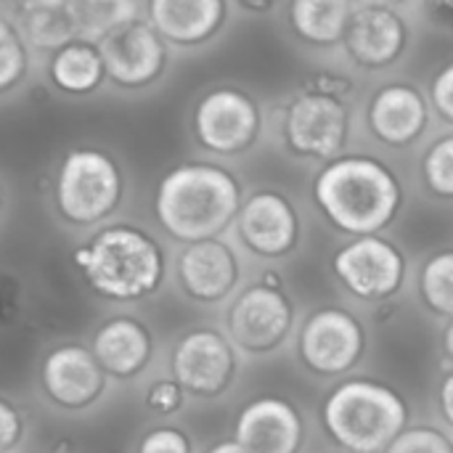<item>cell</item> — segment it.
Wrapping results in <instances>:
<instances>
[{
    "instance_id": "f1b7e54d",
    "label": "cell",
    "mask_w": 453,
    "mask_h": 453,
    "mask_svg": "<svg viewBox=\"0 0 453 453\" xmlns=\"http://www.w3.org/2000/svg\"><path fill=\"white\" fill-rule=\"evenodd\" d=\"M183 388L175 380H157L149 390H146V406L162 417H170L175 411L183 409Z\"/></svg>"
},
{
    "instance_id": "e0dca14e",
    "label": "cell",
    "mask_w": 453,
    "mask_h": 453,
    "mask_svg": "<svg viewBox=\"0 0 453 453\" xmlns=\"http://www.w3.org/2000/svg\"><path fill=\"white\" fill-rule=\"evenodd\" d=\"M178 279L188 297L199 303H220L239 281V260L220 239L188 244L178 257Z\"/></svg>"
},
{
    "instance_id": "8fae6325",
    "label": "cell",
    "mask_w": 453,
    "mask_h": 453,
    "mask_svg": "<svg viewBox=\"0 0 453 453\" xmlns=\"http://www.w3.org/2000/svg\"><path fill=\"white\" fill-rule=\"evenodd\" d=\"M366 337L364 326L356 321L353 313L340 308H324L313 313L300 334V353L303 361L326 377L345 374L356 366L364 356Z\"/></svg>"
},
{
    "instance_id": "8992f818",
    "label": "cell",
    "mask_w": 453,
    "mask_h": 453,
    "mask_svg": "<svg viewBox=\"0 0 453 453\" xmlns=\"http://www.w3.org/2000/svg\"><path fill=\"white\" fill-rule=\"evenodd\" d=\"M350 133V114L345 104L324 90L297 96L284 114V138L300 157L329 159L342 151Z\"/></svg>"
},
{
    "instance_id": "d590c367",
    "label": "cell",
    "mask_w": 453,
    "mask_h": 453,
    "mask_svg": "<svg viewBox=\"0 0 453 453\" xmlns=\"http://www.w3.org/2000/svg\"><path fill=\"white\" fill-rule=\"evenodd\" d=\"M443 340H446V350H449V356L453 358V319L449 321V326H446V334H443Z\"/></svg>"
},
{
    "instance_id": "ac0fdd59",
    "label": "cell",
    "mask_w": 453,
    "mask_h": 453,
    "mask_svg": "<svg viewBox=\"0 0 453 453\" xmlns=\"http://www.w3.org/2000/svg\"><path fill=\"white\" fill-rule=\"evenodd\" d=\"M149 24L157 35L175 45H199L210 40L226 19L223 0H151L146 5Z\"/></svg>"
},
{
    "instance_id": "d4e9b609",
    "label": "cell",
    "mask_w": 453,
    "mask_h": 453,
    "mask_svg": "<svg viewBox=\"0 0 453 453\" xmlns=\"http://www.w3.org/2000/svg\"><path fill=\"white\" fill-rule=\"evenodd\" d=\"M422 297L435 313L453 319V250L427 260L422 271Z\"/></svg>"
},
{
    "instance_id": "484cf974",
    "label": "cell",
    "mask_w": 453,
    "mask_h": 453,
    "mask_svg": "<svg viewBox=\"0 0 453 453\" xmlns=\"http://www.w3.org/2000/svg\"><path fill=\"white\" fill-rule=\"evenodd\" d=\"M27 72V48L19 27L0 16V93L21 82Z\"/></svg>"
},
{
    "instance_id": "836d02e7",
    "label": "cell",
    "mask_w": 453,
    "mask_h": 453,
    "mask_svg": "<svg viewBox=\"0 0 453 453\" xmlns=\"http://www.w3.org/2000/svg\"><path fill=\"white\" fill-rule=\"evenodd\" d=\"M430 13L438 19V24H446V27H453V3H433L430 5Z\"/></svg>"
},
{
    "instance_id": "2e32d148",
    "label": "cell",
    "mask_w": 453,
    "mask_h": 453,
    "mask_svg": "<svg viewBox=\"0 0 453 453\" xmlns=\"http://www.w3.org/2000/svg\"><path fill=\"white\" fill-rule=\"evenodd\" d=\"M303 419L281 398H257L236 419V443L247 453H297L303 443Z\"/></svg>"
},
{
    "instance_id": "9a60e30c",
    "label": "cell",
    "mask_w": 453,
    "mask_h": 453,
    "mask_svg": "<svg viewBox=\"0 0 453 453\" xmlns=\"http://www.w3.org/2000/svg\"><path fill=\"white\" fill-rule=\"evenodd\" d=\"M406 40H409V29L401 13L393 11L390 5L372 3V5L353 8L342 42L353 56V61L377 69L393 64L403 53Z\"/></svg>"
},
{
    "instance_id": "5bb4252c",
    "label": "cell",
    "mask_w": 453,
    "mask_h": 453,
    "mask_svg": "<svg viewBox=\"0 0 453 453\" xmlns=\"http://www.w3.org/2000/svg\"><path fill=\"white\" fill-rule=\"evenodd\" d=\"M242 242L260 257H281L300 239V218L292 202L276 191L252 194L236 215Z\"/></svg>"
},
{
    "instance_id": "ffe728a7",
    "label": "cell",
    "mask_w": 453,
    "mask_h": 453,
    "mask_svg": "<svg viewBox=\"0 0 453 453\" xmlns=\"http://www.w3.org/2000/svg\"><path fill=\"white\" fill-rule=\"evenodd\" d=\"M427 104L411 85L395 82L382 88L369 106V125L374 135L390 146L414 143L427 127Z\"/></svg>"
},
{
    "instance_id": "52a82bcc",
    "label": "cell",
    "mask_w": 453,
    "mask_h": 453,
    "mask_svg": "<svg viewBox=\"0 0 453 453\" xmlns=\"http://www.w3.org/2000/svg\"><path fill=\"white\" fill-rule=\"evenodd\" d=\"M96 48L101 53L106 80H111L119 88L151 85L165 72L167 64L165 40L143 19H133L111 29L106 37L96 42Z\"/></svg>"
},
{
    "instance_id": "ba28073f",
    "label": "cell",
    "mask_w": 453,
    "mask_h": 453,
    "mask_svg": "<svg viewBox=\"0 0 453 453\" xmlns=\"http://www.w3.org/2000/svg\"><path fill=\"white\" fill-rule=\"evenodd\" d=\"M194 133L207 151L226 157L239 154L250 149L260 133V109L236 88H215L196 104Z\"/></svg>"
},
{
    "instance_id": "30bf717a",
    "label": "cell",
    "mask_w": 453,
    "mask_h": 453,
    "mask_svg": "<svg viewBox=\"0 0 453 453\" xmlns=\"http://www.w3.org/2000/svg\"><path fill=\"white\" fill-rule=\"evenodd\" d=\"M292 303L276 284L250 287L228 311L231 340L250 353H268L284 342L292 329Z\"/></svg>"
},
{
    "instance_id": "277c9868",
    "label": "cell",
    "mask_w": 453,
    "mask_h": 453,
    "mask_svg": "<svg viewBox=\"0 0 453 453\" xmlns=\"http://www.w3.org/2000/svg\"><path fill=\"white\" fill-rule=\"evenodd\" d=\"M409 411L403 398L369 380H353L332 390L324 403L329 435L348 451L380 453L406 430Z\"/></svg>"
},
{
    "instance_id": "44dd1931",
    "label": "cell",
    "mask_w": 453,
    "mask_h": 453,
    "mask_svg": "<svg viewBox=\"0 0 453 453\" xmlns=\"http://www.w3.org/2000/svg\"><path fill=\"white\" fill-rule=\"evenodd\" d=\"M16 27L27 42L42 50H58L77 40V24L64 0H40L16 5Z\"/></svg>"
},
{
    "instance_id": "6da1fadb",
    "label": "cell",
    "mask_w": 453,
    "mask_h": 453,
    "mask_svg": "<svg viewBox=\"0 0 453 453\" xmlns=\"http://www.w3.org/2000/svg\"><path fill=\"white\" fill-rule=\"evenodd\" d=\"M242 210L239 180L204 162L173 167L157 186L154 212L159 226L178 242L199 244L218 239Z\"/></svg>"
},
{
    "instance_id": "e575fe53",
    "label": "cell",
    "mask_w": 453,
    "mask_h": 453,
    "mask_svg": "<svg viewBox=\"0 0 453 453\" xmlns=\"http://www.w3.org/2000/svg\"><path fill=\"white\" fill-rule=\"evenodd\" d=\"M207 453H247L236 441H226V443H218V446H212Z\"/></svg>"
},
{
    "instance_id": "1f68e13d",
    "label": "cell",
    "mask_w": 453,
    "mask_h": 453,
    "mask_svg": "<svg viewBox=\"0 0 453 453\" xmlns=\"http://www.w3.org/2000/svg\"><path fill=\"white\" fill-rule=\"evenodd\" d=\"M433 104L449 122H453V64L438 72L433 82Z\"/></svg>"
},
{
    "instance_id": "603a6c76",
    "label": "cell",
    "mask_w": 453,
    "mask_h": 453,
    "mask_svg": "<svg viewBox=\"0 0 453 453\" xmlns=\"http://www.w3.org/2000/svg\"><path fill=\"white\" fill-rule=\"evenodd\" d=\"M353 8L345 0H297L289 8V19L300 37L316 45H334L345 40Z\"/></svg>"
},
{
    "instance_id": "83f0119b",
    "label": "cell",
    "mask_w": 453,
    "mask_h": 453,
    "mask_svg": "<svg viewBox=\"0 0 453 453\" xmlns=\"http://www.w3.org/2000/svg\"><path fill=\"white\" fill-rule=\"evenodd\" d=\"M385 453H453V443L433 427H411L403 430Z\"/></svg>"
},
{
    "instance_id": "cb8c5ba5",
    "label": "cell",
    "mask_w": 453,
    "mask_h": 453,
    "mask_svg": "<svg viewBox=\"0 0 453 453\" xmlns=\"http://www.w3.org/2000/svg\"><path fill=\"white\" fill-rule=\"evenodd\" d=\"M69 11L77 24V40L96 45L111 29L138 19L141 5L133 0H72Z\"/></svg>"
},
{
    "instance_id": "d6986e66",
    "label": "cell",
    "mask_w": 453,
    "mask_h": 453,
    "mask_svg": "<svg viewBox=\"0 0 453 453\" xmlns=\"http://www.w3.org/2000/svg\"><path fill=\"white\" fill-rule=\"evenodd\" d=\"M90 353L106 374L130 380L149 366L151 334L133 316H114L93 334Z\"/></svg>"
},
{
    "instance_id": "4316f807",
    "label": "cell",
    "mask_w": 453,
    "mask_h": 453,
    "mask_svg": "<svg viewBox=\"0 0 453 453\" xmlns=\"http://www.w3.org/2000/svg\"><path fill=\"white\" fill-rule=\"evenodd\" d=\"M425 180L438 196H453V135L438 141L427 151Z\"/></svg>"
},
{
    "instance_id": "9c48e42d",
    "label": "cell",
    "mask_w": 453,
    "mask_h": 453,
    "mask_svg": "<svg viewBox=\"0 0 453 453\" xmlns=\"http://www.w3.org/2000/svg\"><path fill=\"white\" fill-rule=\"evenodd\" d=\"M334 273L361 300H385L403 284L406 263L395 244L380 236H358L334 255Z\"/></svg>"
},
{
    "instance_id": "7a4b0ae2",
    "label": "cell",
    "mask_w": 453,
    "mask_h": 453,
    "mask_svg": "<svg viewBox=\"0 0 453 453\" xmlns=\"http://www.w3.org/2000/svg\"><path fill=\"white\" fill-rule=\"evenodd\" d=\"M316 202L326 218L358 236H374L398 212L401 186L377 159L345 157L316 178Z\"/></svg>"
},
{
    "instance_id": "7c38bea8",
    "label": "cell",
    "mask_w": 453,
    "mask_h": 453,
    "mask_svg": "<svg viewBox=\"0 0 453 453\" xmlns=\"http://www.w3.org/2000/svg\"><path fill=\"white\" fill-rule=\"evenodd\" d=\"M236 372V356L228 340L212 329H196L178 340L173 350V377L183 393L212 398L223 393Z\"/></svg>"
},
{
    "instance_id": "4fadbf2b",
    "label": "cell",
    "mask_w": 453,
    "mask_h": 453,
    "mask_svg": "<svg viewBox=\"0 0 453 453\" xmlns=\"http://www.w3.org/2000/svg\"><path fill=\"white\" fill-rule=\"evenodd\" d=\"M106 372L85 345H61L50 350L40 369L45 395L69 411L93 406L106 393Z\"/></svg>"
},
{
    "instance_id": "4dcf8cb0",
    "label": "cell",
    "mask_w": 453,
    "mask_h": 453,
    "mask_svg": "<svg viewBox=\"0 0 453 453\" xmlns=\"http://www.w3.org/2000/svg\"><path fill=\"white\" fill-rule=\"evenodd\" d=\"M21 435H24L21 411L13 403H8L5 398H0V453H8L11 449H16Z\"/></svg>"
},
{
    "instance_id": "3957f363",
    "label": "cell",
    "mask_w": 453,
    "mask_h": 453,
    "mask_svg": "<svg viewBox=\"0 0 453 453\" xmlns=\"http://www.w3.org/2000/svg\"><path fill=\"white\" fill-rule=\"evenodd\" d=\"M74 263L85 281L109 300H141L159 289L165 279L162 247L133 226L98 231L74 250Z\"/></svg>"
},
{
    "instance_id": "f546056e",
    "label": "cell",
    "mask_w": 453,
    "mask_h": 453,
    "mask_svg": "<svg viewBox=\"0 0 453 453\" xmlns=\"http://www.w3.org/2000/svg\"><path fill=\"white\" fill-rule=\"evenodd\" d=\"M138 453H191V441L175 427H157L141 438Z\"/></svg>"
},
{
    "instance_id": "d6a6232c",
    "label": "cell",
    "mask_w": 453,
    "mask_h": 453,
    "mask_svg": "<svg viewBox=\"0 0 453 453\" xmlns=\"http://www.w3.org/2000/svg\"><path fill=\"white\" fill-rule=\"evenodd\" d=\"M441 411L453 427V374H449L441 385Z\"/></svg>"
},
{
    "instance_id": "5b68a950",
    "label": "cell",
    "mask_w": 453,
    "mask_h": 453,
    "mask_svg": "<svg viewBox=\"0 0 453 453\" xmlns=\"http://www.w3.org/2000/svg\"><path fill=\"white\" fill-rule=\"evenodd\" d=\"M122 199V173L98 149H72L56 175V207L74 226H96L109 218Z\"/></svg>"
},
{
    "instance_id": "7402d4cb",
    "label": "cell",
    "mask_w": 453,
    "mask_h": 453,
    "mask_svg": "<svg viewBox=\"0 0 453 453\" xmlns=\"http://www.w3.org/2000/svg\"><path fill=\"white\" fill-rule=\"evenodd\" d=\"M48 72H50L53 85L64 93H72V96L93 93L106 80L98 48L93 42H85V40H74V42L58 48L50 56Z\"/></svg>"
}]
</instances>
